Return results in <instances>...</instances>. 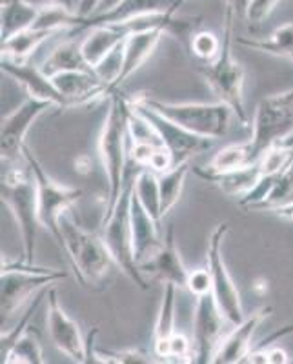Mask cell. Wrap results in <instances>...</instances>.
Instances as JSON below:
<instances>
[{"label": "cell", "mask_w": 293, "mask_h": 364, "mask_svg": "<svg viewBox=\"0 0 293 364\" xmlns=\"http://www.w3.org/2000/svg\"><path fill=\"white\" fill-rule=\"evenodd\" d=\"M224 314L215 301L213 294L197 297L193 321V363H213L224 330Z\"/></svg>", "instance_id": "7c38bea8"}, {"label": "cell", "mask_w": 293, "mask_h": 364, "mask_svg": "<svg viewBox=\"0 0 293 364\" xmlns=\"http://www.w3.org/2000/svg\"><path fill=\"white\" fill-rule=\"evenodd\" d=\"M66 100V109L75 106H91L106 95H113L107 84L95 75V71H63L51 77Z\"/></svg>", "instance_id": "e0dca14e"}, {"label": "cell", "mask_w": 293, "mask_h": 364, "mask_svg": "<svg viewBox=\"0 0 293 364\" xmlns=\"http://www.w3.org/2000/svg\"><path fill=\"white\" fill-rule=\"evenodd\" d=\"M175 310H177V286L166 282L162 288V301L159 308L157 321L153 328V341H162L177 331L175 328Z\"/></svg>", "instance_id": "1f68e13d"}, {"label": "cell", "mask_w": 293, "mask_h": 364, "mask_svg": "<svg viewBox=\"0 0 293 364\" xmlns=\"http://www.w3.org/2000/svg\"><path fill=\"white\" fill-rule=\"evenodd\" d=\"M63 33H68V31H63ZM57 35L58 31H50V29H24L21 33L13 35V37L2 41V58L24 63V60H28L46 41H50L51 37H57Z\"/></svg>", "instance_id": "d4e9b609"}, {"label": "cell", "mask_w": 293, "mask_h": 364, "mask_svg": "<svg viewBox=\"0 0 293 364\" xmlns=\"http://www.w3.org/2000/svg\"><path fill=\"white\" fill-rule=\"evenodd\" d=\"M135 102L144 104L153 112L161 113L168 120L175 122L181 128L195 133V135L208 136V139H220L230 129V122L233 112L228 104L220 102H168V100H159L155 97L141 95L132 97Z\"/></svg>", "instance_id": "8992f818"}, {"label": "cell", "mask_w": 293, "mask_h": 364, "mask_svg": "<svg viewBox=\"0 0 293 364\" xmlns=\"http://www.w3.org/2000/svg\"><path fill=\"white\" fill-rule=\"evenodd\" d=\"M41 9L26 4L24 0H2L0 11V37L2 41L31 28Z\"/></svg>", "instance_id": "4316f807"}, {"label": "cell", "mask_w": 293, "mask_h": 364, "mask_svg": "<svg viewBox=\"0 0 293 364\" xmlns=\"http://www.w3.org/2000/svg\"><path fill=\"white\" fill-rule=\"evenodd\" d=\"M224 29L223 48L219 57L213 63L198 66V73L203 75L208 86L211 87L220 102L228 104L244 128L250 126V115L244 102V68L233 57V24L237 11L231 6H224Z\"/></svg>", "instance_id": "3957f363"}, {"label": "cell", "mask_w": 293, "mask_h": 364, "mask_svg": "<svg viewBox=\"0 0 293 364\" xmlns=\"http://www.w3.org/2000/svg\"><path fill=\"white\" fill-rule=\"evenodd\" d=\"M75 166V171L80 175H87L91 173V159L87 155H79V157L75 159L73 162Z\"/></svg>", "instance_id": "ab89813d"}, {"label": "cell", "mask_w": 293, "mask_h": 364, "mask_svg": "<svg viewBox=\"0 0 293 364\" xmlns=\"http://www.w3.org/2000/svg\"><path fill=\"white\" fill-rule=\"evenodd\" d=\"M260 159L257 154V149L253 148L252 141L240 142V144H230L226 148L219 149L213 155L206 166H203L204 170L213 171V173H220V171H231L240 170V168H248V166L255 164Z\"/></svg>", "instance_id": "484cf974"}, {"label": "cell", "mask_w": 293, "mask_h": 364, "mask_svg": "<svg viewBox=\"0 0 293 364\" xmlns=\"http://www.w3.org/2000/svg\"><path fill=\"white\" fill-rule=\"evenodd\" d=\"M293 203V161L289 162L288 168L279 173L272 191L266 197L262 204L257 206L255 211H275L282 206H288Z\"/></svg>", "instance_id": "836d02e7"}, {"label": "cell", "mask_w": 293, "mask_h": 364, "mask_svg": "<svg viewBox=\"0 0 293 364\" xmlns=\"http://www.w3.org/2000/svg\"><path fill=\"white\" fill-rule=\"evenodd\" d=\"M266 350H268V364H286V363H289L288 353H286L281 346H273V348L268 346Z\"/></svg>", "instance_id": "f35d334b"}, {"label": "cell", "mask_w": 293, "mask_h": 364, "mask_svg": "<svg viewBox=\"0 0 293 364\" xmlns=\"http://www.w3.org/2000/svg\"><path fill=\"white\" fill-rule=\"evenodd\" d=\"M135 195L139 197L142 206L148 210L151 217L161 223V188H159V173L148 170V168H141L135 178V188H133Z\"/></svg>", "instance_id": "4dcf8cb0"}, {"label": "cell", "mask_w": 293, "mask_h": 364, "mask_svg": "<svg viewBox=\"0 0 293 364\" xmlns=\"http://www.w3.org/2000/svg\"><path fill=\"white\" fill-rule=\"evenodd\" d=\"M220 48H223V41L211 31L206 29H197L193 35H191L190 48L188 51L193 53V57H197L198 60H203L204 64L213 63L215 58L219 57Z\"/></svg>", "instance_id": "e575fe53"}, {"label": "cell", "mask_w": 293, "mask_h": 364, "mask_svg": "<svg viewBox=\"0 0 293 364\" xmlns=\"http://www.w3.org/2000/svg\"><path fill=\"white\" fill-rule=\"evenodd\" d=\"M48 331L50 339L58 352L70 357L73 363H86V341L82 339L79 324L64 311L58 302V290L50 288L48 290Z\"/></svg>", "instance_id": "5bb4252c"}, {"label": "cell", "mask_w": 293, "mask_h": 364, "mask_svg": "<svg viewBox=\"0 0 293 364\" xmlns=\"http://www.w3.org/2000/svg\"><path fill=\"white\" fill-rule=\"evenodd\" d=\"M272 314V306H265L250 314L243 323L235 324V328L220 341L217 353L213 357L215 364H237L244 363V359L252 352V339L257 328L262 324L268 315Z\"/></svg>", "instance_id": "d6986e66"}, {"label": "cell", "mask_w": 293, "mask_h": 364, "mask_svg": "<svg viewBox=\"0 0 293 364\" xmlns=\"http://www.w3.org/2000/svg\"><path fill=\"white\" fill-rule=\"evenodd\" d=\"M60 230L64 239L63 252L80 284H100L115 262L102 235L80 228L75 223L71 211L60 217Z\"/></svg>", "instance_id": "5b68a950"}, {"label": "cell", "mask_w": 293, "mask_h": 364, "mask_svg": "<svg viewBox=\"0 0 293 364\" xmlns=\"http://www.w3.org/2000/svg\"><path fill=\"white\" fill-rule=\"evenodd\" d=\"M26 4L33 6L37 9H46V8H51V6H58L63 4V0H24Z\"/></svg>", "instance_id": "60d3db41"}, {"label": "cell", "mask_w": 293, "mask_h": 364, "mask_svg": "<svg viewBox=\"0 0 293 364\" xmlns=\"http://www.w3.org/2000/svg\"><path fill=\"white\" fill-rule=\"evenodd\" d=\"M129 97L115 91L107 108L99 135V157L107 178V199L104 206V217L113 210L124 186L126 170L129 157Z\"/></svg>", "instance_id": "6da1fadb"}, {"label": "cell", "mask_w": 293, "mask_h": 364, "mask_svg": "<svg viewBox=\"0 0 293 364\" xmlns=\"http://www.w3.org/2000/svg\"><path fill=\"white\" fill-rule=\"evenodd\" d=\"M129 104H132L133 109L142 113V115L157 128V132L161 133V139L162 142H164V146L171 151V155H174L175 166L181 164V162H190L191 157L204 154V151L211 149V146H213V139L195 135V133L181 128V126H177L175 122H171V120H168L166 117H162L161 113L149 109L144 104L135 102L132 97H129Z\"/></svg>", "instance_id": "4fadbf2b"}, {"label": "cell", "mask_w": 293, "mask_h": 364, "mask_svg": "<svg viewBox=\"0 0 293 364\" xmlns=\"http://www.w3.org/2000/svg\"><path fill=\"white\" fill-rule=\"evenodd\" d=\"M129 219H132V239H133V253L135 261L141 268L148 259H151L159 248L164 242V237L161 235L159 230V220L148 213L144 206L141 204L139 197L133 191L132 206H129Z\"/></svg>", "instance_id": "ffe728a7"}, {"label": "cell", "mask_w": 293, "mask_h": 364, "mask_svg": "<svg viewBox=\"0 0 293 364\" xmlns=\"http://www.w3.org/2000/svg\"><path fill=\"white\" fill-rule=\"evenodd\" d=\"M292 132L293 87L260 99L253 117V135L250 139L257 154L262 155L266 149L279 144Z\"/></svg>", "instance_id": "30bf717a"}, {"label": "cell", "mask_w": 293, "mask_h": 364, "mask_svg": "<svg viewBox=\"0 0 293 364\" xmlns=\"http://www.w3.org/2000/svg\"><path fill=\"white\" fill-rule=\"evenodd\" d=\"M279 2L281 0H252L244 15L252 24H262L272 15V11L277 8Z\"/></svg>", "instance_id": "8d00e7d4"}, {"label": "cell", "mask_w": 293, "mask_h": 364, "mask_svg": "<svg viewBox=\"0 0 293 364\" xmlns=\"http://www.w3.org/2000/svg\"><path fill=\"white\" fill-rule=\"evenodd\" d=\"M162 29H148V31H137L129 33L124 41V63H122V71L117 80V90H119L133 73L141 70L146 64L153 51L157 50L159 42L164 37Z\"/></svg>", "instance_id": "44dd1931"}, {"label": "cell", "mask_w": 293, "mask_h": 364, "mask_svg": "<svg viewBox=\"0 0 293 364\" xmlns=\"http://www.w3.org/2000/svg\"><path fill=\"white\" fill-rule=\"evenodd\" d=\"M100 2H102V0H80L79 11H77L79 18H87L91 17V15H95V13L99 11Z\"/></svg>", "instance_id": "74e56055"}, {"label": "cell", "mask_w": 293, "mask_h": 364, "mask_svg": "<svg viewBox=\"0 0 293 364\" xmlns=\"http://www.w3.org/2000/svg\"><path fill=\"white\" fill-rule=\"evenodd\" d=\"M141 272L146 277L149 275L155 281H161L162 284L171 282L177 288H186L190 269L182 262L181 252H179L177 242H175L174 224H169L168 230H166L164 242L159 248V252L151 259H148L144 264H141Z\"/></svg>", "instance_id": "2e32d148"}, {"label": "cell", "mask_w": 293, "mask_h": 364, "mask_svg": "<svg viewBox=\"0 0 293 364\" xmlns=\"http://www.w3.org/2000/svg\"><path fill=\"white\" fill-rule=\"evenodd\" d=\"M228 230H230L228 223H220L213 228V232L208 239L206 264L211 273V294H213L224 317L228 318V323L235 326V324L243 323L246 315H244L239 290H237L235 282H233L230 272H228L223 257V240L226 237Z\"/></svg>", "instance_id": "9c48e42d"}, {"label": "cell", "mask_w": 293, "mask_h": 364, "mask_svg": "<svg viewBox=\"0 0 293 364\" xmlns=\"http://www.w3.org/2000/svg\"><path fill=\"white\" fill-rule=\"evenodd\" d=\"M252 290L255 291L257 295H266L268 294V281L262 277H257L255 281L252 282Z\"/></svg>", "instance_id": "7bdbcfd3"}, {"label": "cell", "mask_w": 293, "mask_h": 364, "mask_svg": "<svg viewBox=\"0 0 293 364\" xmlns=\"http://www.w3.org/2000/svg\"><path fill=\"white\" fill-rule=\"evenodd\" d=\"M139 166L133 161H129L128 170H126L124 186L120 191V197L113 210L100 220L102 228V239L106 242L107 250L112 253L113 261L119 266L120 272L126 277L137 284L141 290H149V282L144 273L141 272L139 264L135 261L133 253V239H132V219H129V206H132V195L135 188V178L139 173Z\"/></svg>", "instance_id": "277c9868"}, {"label": "cell", "mask_w": 293, "mask_h": 364, "mask_svg": "<svg viewBox=\"0 0 293 364\" xmlns=\"http://www.w3.org/2000/svg\"><path fill=\"white\" fill-rule=\"evenodd\" d=\"M4 364H44V353H42V343L38 331L33 330L29 324L26 331L15 341L11 348L2 357Z\"/></svg>", "instance_id": "f546056e"}, {"label": "cell", "mask_w": 293, "mask_h": 364, "mask_svg": "<svg viewBox=\"0 0 293 364\" xmlns=\"http://www.w3.org/2000/svg\"><path fill=\"white\" fill-rule=\"evenodd\" d=\"M41 70L48 77H55V75L63 73V71H93V68L84 58L82 50H80V42H75L73 37L70 35L66 41L55 46L51 53L41 64Z\"/></svg>", "instance_id": "cb8c5ba5"}, {"label": "cell", "mask_w": 293, "mask_h": 364, "mask_svg": "<svg viewBox=\"0 0 293 364\" xmlns=\"http://www.w3.org/2000/svg\"><path fill=\"white\" fill-rule=\"evenodd\" d=\"M223 2H224V6H231V8L235 9V11L246 13V9H248V6L252 0H223Z\"/></svg>", "instance_id": "ee69618b"}, {"label": "cell", "mask_w": 293, "mask_h": 364, "mask_svg": "<svg viewBox=\"0 0 293 364\" xmlns=\"http://www.w3.org/2000/svg\"><path fill=\"white\" fill-rule=\"evenodd\" d=\"M273 215L279 217V219L282 220H289V223H293V203L288 204V206H282L279 208V210L273 211Z\"/></svg>", "instance_id": "b9f144b4"}, {"label": "cell", "mask_w": 293, "mask_h": 364, "mask_svg": "<svg viewBox=\"0 0 293 364\" xmlns=\"http://www.w3.org/2000/svg\"><path fill=\"white\" fill-rule=\"evenodd\" d=\"M50 108H55V106L48 100L28 97L18 108H15L2 119V129H0L2 164H13V162L24 159L26 135L31 129V126L37 122L38 117Z\"/></svg>", "instance_id": "8fae6325"}, {"label": "cell", "mask_w": 293, "mask_h": 364, "mask_svg": "<svg viewBox=\"0 0 293 364\" xmlns=\"http://www.w3.org/2000/svg\"><path fill=\"white\" fill-rule=\"evenodd\" d=\"M153 352L161 363H193V344L179 331L168 339L155 341Z\"/></svg>", "instance_id": "d6a6232c"}, {"label": "cell", "mask_w": 293, "mask_h": 364, "mask_svg": "<svg viewBox=\"0 0 293 364\" xmlns=\"http://www.w3.org/2000/svg\"><path fill=\"white\" fill-rule=\"evenodd\" d=\"M193 173L197 177H201L203 181L210 182L213 186H217L219 190H223L226 195L231 197H243V195L248 193L255 182L262 177V171L259 168V161L255 164L248 166V168H240V170H231V171H220V173H213V171L204 170L203 166H195L191 168Z\"/></svg>", "instance_id": "7402d4cb"}, {"label": "cell", "mask_w": 293, "mask_h": 364, "mask_svg": "<svg viewBox=\"0 0 293 364\" xmlns=\"http://www.w3.org/2000/svg\"><path fill=\"white\" fill-rule=\"evenodd\" d=\"M0 66H2V71L6 75L17 80L28 91V97L48 100V102L53 104L55 108L66 109V100L60 95V91L57 90L53 79L48 77L41 70V66H35V64L28 63V60L17 63V60H9V58H2Z\"/></svg>", "instance_id": "ac0fdd59"}, {"label": "cell", "mask_w": 293, "mask_h": 364, "mask_svg": "<svg viewBox=\"0 0 293 364\" xmlns=\"http://www.w3.org/2000/svg\"><path fill=\"white\" fill-rule=\"evenodd\" d=\"M2 203L11 210L21 228L22 245H24L22 259L28 264H35L37 237L42 224L38 217L37 181L26 159L13 164H2Z\"/></svg>", "instance_id": "7a4b0ae2"}, {"label": "cell", "mask_w": 293, "mask_h": 364, "mask_svg": "<svg viewBox=\"0 0 293 364\" xmlns=\"http://www.w3.org/2000/svg\"><path fill=\"white\" fill-rule=\"evenodd\" d=\"M119 2H122V0H102V2H100V6H99V11H97V13H104V11H107V9L115 8ZM97 13H95V15H97Z\"/></svg>", "instance_id": "f6af8a7d"}, {"label": "cell", "mask_w": 293, "mask_h": 364, "mask_svg": "<svg viewBox=\"0 0 293 364\" xmlns=\"http://www.w3.org/2000/svg\"><path fill=\"white\" fill-rule=\"evenodd\" d=\"M186 0H122L115 8L107 9L104 13H97L87 18H79L77 28L71 31V37L80 31H87L95 26H112V24H124V22L133 21L142 15L149 13H162V11H177L179 6H182Z\"/></svg>", "instance_id": "9a60e30c"}, {"label": "cell", "mask_w": 293, "mask_h": 364, "mask_svg": "<svg viewBox=\"0 0 293 364\" xmlns=\"http://www.w3.org/2000/svg\"><path fill=\"white\" fill-rule=\"evenodd\" d=\"M68 273L63 269L42 268V266L28 264L24 259H8L2 257V324L13 317V314L21 310L24 302L29 297L48 284H55L58 281H64Z\"/></svg>", "instance_id": "52a82bcc"}, {"label": "cell", "mask_w": 293, "mask_h": 364, "mask_svg": "<svg viewBox=\"0 0 293 364\" xmlns=\"http://www.w3.org/2000/svg\"><path fill=\"white\" fill-rule=\"evenodd\" d=\"M237 44L260 51V53L277 55V57H292L293 55V22L277 28L266 38L235 37Z\"/></svg>", "instance_id": "83f0119b"}, {"label": "cell", "mask_w": 293, "mask_h": 364, "mask_svg": "<svg viewBox=\"0 0 293 364\" xmlns=\"http://www.w3.org/2000/svg\"><path fill=\"white\" fill-rule=\"evenodd\" d=\"M279 144L284 146V148H288V149H293V132L289 133L288 136H284V139H282V141L279 142Z\"/></svg>", "instance_id": "bcb514c9"}, {"label": "cell", "mask_w": 293, "mask_h": 364, "mask_svg": "<svg viewBox=\"0 0 293 364\" xmlns=\"http://www.w3.org/2000/svg\"><path fill=\"white\" fill-rule=\"evenodd\" d=\"M186 288L190 290L191 295H195V297L211 294V273L210 269H208V266L206 268H197L193 269V272H190Z\"/></svg>", "instance_id": "d590c367"}, {"label": "cell", "mask_w": 293, "mask_h": 364, "mask_svg": "<svg viewBox=\"0 0 293 364\" xmlns=\"http://www.w3.org/2000/svg\"><path fill=\"white\" fill-rule=\"evenodd\" d=\"M126 37L128 33L117 24L95 26L87 29V35L80 42V50L87 64L95 70L107 55L126 41Z\"/></svg>", "instance_id": "603a6c76"}, {"label": "cell", "mask_w": 293, "mask_h": 364, "mask_svg": "<svg viewBox=\"0 0 293 364\" xmlns=\"http://www.w3.org/2000/svg\"><path fill=\"white\" fill-rule=\"evenodd\" d=\"M190 162H181L174 166L171 170L164 171L159 175V188H161V217L164 219L169 211L174 210L175 204L179 203L184 188L188 173H190Z\"/></svg>", "instance_id": "f1b7e54d"}, {"label": "cell", "mask_w": 293, "mask_h": 364, "mask_svg": "<svg viewBox=\"0 0 293 364\" xmlns=\"http://www.w3.org/2000/svg\"><path fill=\"white\" fill-rule=\"evenodd\" d=\"M24 159L31 166V171H33L35 181H37L38 217H41L42 228L48 230L51 233V237L57 240L58 248H64L60 217L66 211H71L73 206H77V203L82 197V190L63 184V182L55 181L51 175H48V171L44 170V166L31 154V149L28 146H24Z\"/></svg>", "instance_id": "ba28073f"}]
</instances>
